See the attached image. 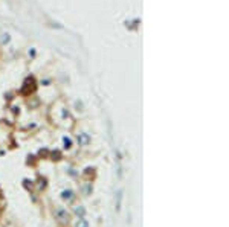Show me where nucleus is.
Here are the masks:
<instances>
[{
	"label": "nucleus",
	"instance_id": "f257e3e1",
	"mask_svg": "<svg viewBox=\"0 0 229 227\" xmlns=\"http://www.w3.org/2000/svg\"><path fill=\"white\" fill-rule=\"evenodd\" d=\"M76 227H87V223H86L84 219H80V223H78Z\"/></svg>",
	"mask_w": 229,
	"mask_h": 227
}]
</instances>
